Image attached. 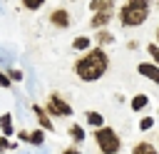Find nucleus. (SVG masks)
Instances as JSON below:
<instances>
[{
  "label": "nucleus",
  "mask_w": 159,
  "mask_h": 154,
  "mask_svg": "<svg viewBox=\"0 0 159 154\" xmlns=\"http://www.w3.org/2000/svg\"><path fill=\"white\" fill-rule=\"evenodd\" d=\"M107 70H109V57L102 47H92L75 62V75L82 82H97Z\"/></svg>",
  "instance_id": "1"
},
{
  "label": "nucleus",
  "mask_w": 159,
  "mask_h": 154,
  "mask_svg": "<svg viewBox=\"0 0 159 154\" xmlns=\"http://www.w3.org/2000/svg\"><path fill=\"white\" fill-rule=\"evenodd\" d=\"M149 12H152V5H149V0H127L122 7H119V22H122V27H139V25H144V20L149 17Z\"/></svg>",
  "instance_id": "2"
},
{
  "label": "nucleus",
  "mask_w": 159,
  "mask_h": 154,
  "mask_svg": "<svg viewBox=\"0 0 159 154\" xmlns=\"http://www.w3.org/2000/svg\"><path fill=\"white\" fill-rule=\"evenodd\" d=\"M94 142H97V149L102 154H119V149H122V139L112 127L94 129Z\"/></svg>",
  "instance_id": "3"
},
{
  "label": "nucleus",
  "mask_w": 159,
  "mask_h": 154,
  "mask_svg": "<svg viewBox=\"0 0 159 154\" xmlns=\"http://www.w3.org/2000/svg\"><path fill=\"white\" fill-rule=\"evenodd\" d=\"M47 112L52 117H72V107L60 97V94H50L47 99Z\"/></svg>",
  "instance_id": "4"
},
{
  "label": "nucleus",
  "mask_w": 159,
  "mask_h": 154,
  "mask_svg": "<svg viewBox=\"0 0 159 154\" xmlns=\"http://www.w3.org/2000/svg\"><path fill=\"white\" fill-rule=\"evenodd\" d=\"M137 72H139V75H142L144 79H149V82L159 84V67H157V65H152L149 60L139 62V65H137Z\"/></svg>",
  "instance_id": "5"
},
{
  "label": "nucleus",
  "mask_w": 159,
  "mask_h": 154,
  "mask_svg": "<svg viewBox=\"0 0 159 154\" xmlns=\"http://www.w3.org/2000/svg\"><path fill=\"white\" fill-rule=\"evenodd\" d=\"M50 22H52L55 27H60V30H65V27H70V22H72V17H70V12H67L65 7H57V10H52V12H50Z\"/></svg>",
  "instance_id": "6"
},
{
  "label": "nucleus",
  "mask_w": 159,
  "mask_h": 154,
  "mask_svg": "<svg viewBox=\"0 0 159 154\" xmlns=\"http://www.w3.org/2000/svg\"><path fill=\"white\" fill-rule=\"evenodd\" d=\"M109 20H112V12H94L92 20H89V25H92L94 30H107Z\"/></svg>",
  "instance_id": "7"
},
{
  "label": "nucleus",
  "mask_w": 159,
  "mask_h": 154,
  "mask_svg": "<svg viewBox=\"0 0 159 154\" xmlns=\"http://www.w3.org/2000/svg\"><path fill=\"white\" fill-rule=\"evenodd\" d=\"M149 107V94H144V92H139V94H134L132 99H129V109L132 112H142V109H147Z\"/></svg>",
  "instance_id": "8"
},
{
  "label": "nucleus",
  "mask_w": 159,
  "mask_h": 154,
  "mask_svg": "<svg viewBox=\"0 0 159 154\" xmlns=\"http://www.w3.org/2000/svg\"><path fill=\"white\" fill-rule=\"evenodd\" d=\"M89 10L92 12H114V2L112 0H92Z\"/></svg>",
  "instance_id": "9"
},
{
  "label": "nucleus",
  "mask_w": 159,
  "mask_h": 154,
  "mask_svg": "<svg viewBox=\"0 0 159 154\" xmlns=\"http://www.w3.org/2000/svg\"><path fill=\"white\" fill-rule=\"evenodd\" d=\"M32 109H35V114H37V122L42 124V129H47V132H55V124L50 122V117H47V112H45L42 107H37V104H35Z\"/></svg>",
  "instance_id": "10"
},
{
  "label": "nucleus",
  "mask_w": 159,
  "mask_h": 154,
  "mask_svg": "<svg viewBox=\"0 0 159 154\" xmlns=\"http://www.w3.org/2000/svg\"><path fill=\"white\" fill-rule=\"evenodd\" d=\"M132 154H159V149H157L152 142H147V139H144V142H137V144H134Z\"/></svg>",
  "instance_id": "11"
},
{
  "label": "nucleus",
  "mask_w": 159,
  "mask_h": 154,
  "mask_svg": "<svg viewBox=\"0 0 159 154\" xmlns=\"http://www.w3.org/2000/svg\"><path fill=\"white\" fill-rule=\"evenodd\" d=\"M94 42H97V47H102V50H104V45H112V42H114V35H112L109 30H97Z\"/></svg>",
  "instance_id": "12"
},
{
  "label": "nucleus",
  "mask_w": 159,
  "mask_h": 154,
  "mask_svg": "<svg viewBox=\"0 0 159 154\" xmlns=\"http://www.w3.org/2000/svg\"><path fill=\"white\" fill-rule=\"evenodd\" d=\"M72 50L89 52V50H92V40H89L87 35H80V37H75V40H72Z\"/></svg>",
  "instance_id": "13"
},
{
  "label": "nucleus",
  "mask_w": 159,
  "mask_h": 154,
  "mask_svg": "<svg viewBox=\"0 0 159 154\" xmlns=\"http://www.w3.org/2000/svg\"><path fill=\"white\" fill-rule=\"evenodd\" d=\"M84 119H87V124L94 127V129H102V127H104V117H102L99 112H87Z\"/></svg>",
  "instance_id": "14"
},
{
  "label": "nucleus",
  "mask_w": 159,
  "mask_h": 154,
  "mask_svg": "<svg viewBox=\"0 0 159 154\" xmlns=\"http://www.w3.org/2000/svg\"><path fill=\"white\" fill-rule=\"evenodd\" d=\"M70 137H72V142H75V147H77V144L84 142V129H82L80 124H72V127H70Z\"/></svg>",
  "instance_id": "15"
},
{
  "label": "nucleus",
  "mask_w": 159,
  "mask_h": 154,
  "mask_svg": "<svg viewBox=\"0 0 159 154\" xmlns=\"http://www.w3.org/2000/svg\"><path fill=\"white\" fill-rule=\"evenodd\" d=\"M147 52H149V57H152L149 62L159 67V45H157V42H149V45H147Z\"/></svg>",
  "instance_id": "16"
},
{
  "label": "nucleus",
  "mask_w": 159,
  "mask_h": 154,
  "mask_svg": "<svg viewBox=\"0 0 159 154\" xmlns=\"http://www.w3.org/2000/svg\"><path fill=\"white\" fill-rule=\"evenodd\" d=\"M0 127H2V132H5V134H12V122H10V114H2V117H0Z\"/></svg>",
  "instance_id": "17"
},
{
  "label": "nucleus",
  "mask_w": 159,
  "mask_h": 154,
  "mask_svg": "<svg viewBox=\"0 0 159 154\" xmlns=\"http://www.w3.org/2000/svg\"><path fill=\"white\" fill-rule=\"evenodd\" d=\"M27 142H30V144H42V142H45V132H42V129H35Z\"/></svg>",
  "instance_id": "18"
},
{
  "label": "nucleus",
  "mask_w": 159,
  "mask_h": 154,
  "mask_svg": "<svg viewBox=\"0 0 159 154\" xmlns=\"http://www.w3.org/2000/svg\"><path fill=\"white\" fill-rule=\"evenodd\" d=\"M152 127H154V117H142V119H139V129H142V132H149Z\"/></svg>",
  "instance_id": "19"
},
{
  "label": "nucleus",
  "mask_w": 159,
  "mask_h": 154,
  "mask_svg": "<svg viewBox=\"0 0 159 154\" xmlns=\"http://www.w3.org/2000/svg\"><path fill=\"white\" fill-rule=\"evenodd\" d=\"M7 77H10V82H12V79H15V82H20V79H22V72H20V70H10V72H7Z\"/></svg>",
  "instance_id": "20"
},
{
  "label": "nucleus",
  "mask_w": 159,
  "mask_h": 154,
  "mask_svg": "<svg viewBox=\"0 0 159 154\" xmlns=\"http://www.w3.org/2000/svg\"><path fill=\"white\" fill-rule=\"evenodd\" d=\"M25 7H30V10H37V7H42V0H27V2H25Z\"/></svg>",
  "instance_id": "21"
},
{
  "label": "nucleus",
  "mask_w": 159,
  "mask_h": 154,
  "mask_svg": "<svg viewBox=\"0 0 159 154\" xmlns=\"http://www.w3.org/2000/svg\"><path fill=\"white\" fill-rule=\"evenodd\" d=\"M0 87H10V79H7L5 72H0Z\"/></svg>",
  "instance_id": "22"
},
{
  "label": "nucleus",
  "mask_w": 159,
  "mask_h": 154,
  "mask_svg": "<svg viewBox=\"0 0 159 154\" xmlns=\"http://www.w3.org/2000/svg\"><path fill=\"white\" fill-rule=\"evenodd\" d=\"M62 154H82V152H80V149H77V147H67V149H65V152H62Z\"/></svg>",
  "instance_id": "23"
},
{
  "label": "nucleus",
  "mask_w": 159,
  "mask_h": 154,
  "mask_svg": "<svg viewBox=\"0 0 159 154\" xmlns=\"http://www.w3.org/2000/svg\"><path fill=\"white\" fill-rule=\"evenodd\" d=\"M154 42L159 45V27H157V32H154Z\"/></svg>",
  "instance_id": "24"
},
{
  "label": "nucleus",
  "mask_w": 159,
  "mask_h": 154,
  "mask_svg": "<svg viewBox=\"0 0 159 154\" xmlns=\"http://www.w3.org/2000/svg\"><path fill=\"white\" fill-rule=\"evenodd\" d=\"M5 147H7V142H2V139H0V149H5Z\"/></svg>",
  "instance_id": "25"
}]
</instances>
